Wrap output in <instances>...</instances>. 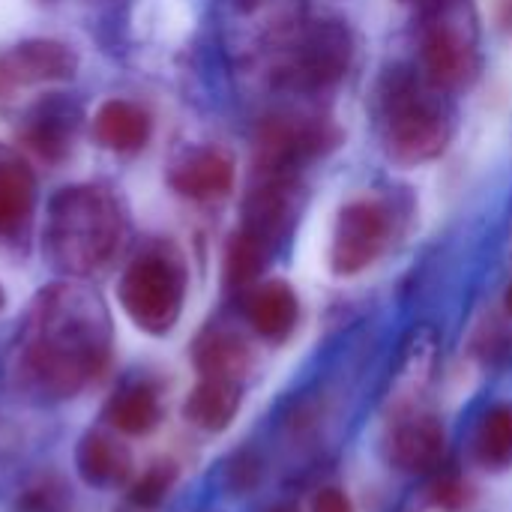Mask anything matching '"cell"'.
Segmentation results:
<instances>
[{"mask_svg": "<svg viewBox=\"0 0 512 512\" xmlns=\"http://www.w3.org/2000/svg\"><path fill=\"white\" fill-rule=\"evenodd\" d=\"M24 369L54 399L78 393L111 360V321L102 300L81 285L45 288L24 327Z\"/></svg>", "mask_w": 512, "mask_h": 512, "instance_id": "1", "label": "cell"}, {"mask_svg": "<svg viewBox=\"0 0 512 512\" xmlns=\"http://www.w3.org/2000/svg\"><path fill=\"white\" fill-rule=\"evenodd\" d=\"M126 210L105 183H78L48 201L42 246L48 261L66 276L105 270L126 243Z\"/></svg>", "mask_w": 512, "mask_h": 512, "instance_id": "2", "label": "cell"}, {"mask_svg": "<svg viewBox=\"0 0 512 512\" xmlns=\"http://www.w3.org/2000/svg\"><path fill=\"white\" fill-rule=\"evenodd\" d=\"M117 297L129 321L150 333L165 336L174 330L186 297V264L180 252L159 240L141 249L123 270Z\"/></svg>", "mask_w": 512, "mask_h": 512, "instance_id": "3", "label": "cell"}, {"mask_svg": "<svg viewBox=\"0 0 512 512\" xmlns=\"http://www.w3.org/2000/svg\"><path fill=\"white\" fill-rule=\"evenodd\" d=\"M384 144L399 165H423L447 150L450 126L441 108L420 90L414 75L396 69L381 93Z\"/></svg>", "mask_w": 512, "mask_h": 512, "instance_id": "4", "label": "cell"}, {"mask_svg": "<svg viewBox=\"0 0 512 512\" xmlns=\"http://www.w3.org/2000/svg\"><path fill=\"white\" fill-rule=\"evenodd\" d=\"M339 129L324 117H267L258 129L255 174L258 177H294V168L312 156H321L339 144Z\"/></svg>", "mask_w": 512, "mask_h": 512, "instance_id": "5", "label": "cell"}, {"mask_svg": "<svg viewBox=\"0 0 512 512\" xmlns=\"http://www.w3.org/2000/svg\"><path fill=\"white\" fill-rule=\"evenodd\" d=\"M390 210L378 198L348 201L333 228L330 267L336 276H357L378 261L390 240Z\"/></svg>", "mask_w": 512, "mask_h": 512, "instance_id": "6", "label": "cell"}, {"mask_svg": "<svg viewBox=\"0 0 512 512\" xmlns=\"http://www.w3.org/2000/svg\"><path fill=\"white\" fill-rule=\"evenodd\" d=\"M351 57L354 39L342 21H312L297 36V45L285 63V78L300 90H324L348 72Z\"/></svg>", "mask_w": 512, "mask_h": 512, "instance_id": "7", "label": "cell"}, {"mask_svg": "<svg viewBox=\"0 0 512 512\" xmlns=\"http://www.w3.org/2000/svg\"><path fill=\"white\" fill-rule=\"evenodd\" d=\"M78 126H81V108L66 96L54 93L48 99H39L27 111L24 123L18 126V144L30 150L36 159L48 165H60L72 153Z\"/></svg>", "mask_w": 512, "mask_h": 512, "instance_id": "8", "label": "cell"}, {"mask_svg": "<svg viewBox=\"0 0 512 512\" xmlns=\"http://www.w3.org/2000/svg\"><path fill=\"white\" fill-rule=\"evenodd\" d=\"M78 69V57L57 39H27L0 57V93L30 84L66 81Z\"/></svg>", "mask_w": 512, "mask_h": 512, "instance_id": "9", "label": "cell"}, {"mask_svg": "<svg viewBox=\"0 0 512 512\" xmlns=\"http://www.w3.org/2000/svg\"><path fill=\"white\" fill-rule=\"evenodd\" d=\"M474 69H477L474 39L450 18L435 21L423 39V72L429 84L438 90H456L474 75Z\"/></svg>", "mask_w": 512, "mask_h": 512, "instance_id": "10", "label": "cell"}, {"mask_svg": "<svg viewBox=\"0 0 512 512\" xmlns=\"http://www.w3.org/2000/svg\"><path fill=\"white\" fill-rule=\"evenodd\" d=\"M237 180V168L234 159L225 150L216 147H195L186 150L180 159H174L171 171H168V186L189 201H222L231 195Z\"/></svg>", "mask_w": 512, "mask_h": 512, "instance_id": "11", "label": "cell"}, {"mask_svg": "<svg viewBox=\"0 0 512 512\" xmlns=\"http://www.w3.org/2000/svg\"><path fill=\"white\" fill-rule=\"evenodd\" d=\"M36 210V174L21 150L0 144V240H15Z\"/></svg>", "mask_w": 512, "mask_h": 512, "instance_id": "12", "label": "cell"}, {"mask_svg": "<svg viewBox=\"0 0 512 512\" xmlns=\"http://www.w3.org/2000/svg\"><path fill=\"white\" fill-rule=\"evenodd\" d=\"M294 177H258L252 192L243 201L240 228L258 234L270 246L285 234L294 213Z\"/></svg>", "mask_w": 512, "mask_h": 512, "instance_id": "13", "label": "cell"}, {"mask_svg": "<svg viewBox=\"0 0 512 512\" xmlns=\"http://www.w3.org/2000/svg\"><path fill=\"white\" fill-rule=\"evenodd\" d=\"M153 135V117L144 105L129 99H105L93 114V138L111 153H138Z\"/></svg>", "mask_w": 512, "mask_h": 512, "instance_id": "14", "label": "cell"}, {"mask_svg": "<svg viewBox=\"0 0 512 512\" xmlns=\"http://www.w3.org/2000/svg\"><path fill=\"white\" fill-rule=\"evenodd\" d=\"M246 318L252 330L270 342H282L291 336L300 318V300L294 288L282 279L261 282L246 297Z\"/></svg>", "mask_w": 512, "mask_h": 512, "instance_id": "15", "label": "cell"}, {"mask_svg": "<svg viewBox=\"0 0 512 512\" xmlns=\"http://www.w3.org/2000/svg\"><path fill=\"white\" fill-rule=\"evenodd\" d=\"M447 432L435 417H417L405 423L390 441V459L411 474H426L444 459Z\"/></svg>", "mask_w": 512, "mask_h": 512, "instance_id": "16", "label": "cell"}, {"mask_svg": "<svg viewBox=\"0 0 512 512\" xmlns=\"http://www.w3.org/2000/svg\"><path fill=\"white\" fill-rule=\"evenodd\" d=\"M192 360L204 378L219 381H240L249 372L252 354L249 345L231 330H207L198 336L192 348Z\"/></svg>", "mask_w": 512, "mask_h": 512, "instance_id": "17", "label": "cell"}, {"mask_svg": "<svg viewBox=\"0 0 512 512\" xmlns=\"http://www.w3.org/2000/svg\"><path fill=\"white\" fill-rule=\"evenodd\" d=\"M240 411V387L237 381L204 378L186 399L183 414L192 426L204 432H222Z\"/></svg>", "mask_w": 512, "mask_h": 512, "instance_id": "18", "label": "cell"}, {"mask_svg": "<svg viewBox=\"0 0 512 512\" xmlns=\"http://www.w3.org/2000/svg\"><path fill=\"white\" fill-rule=\"evenodd\" d=\"M132 471V456L117 438L105 432H87L78 447V474L90 486L123 483Z\"/></svg>", "mask_w": 512, "mask_h": 512, "instance_id": "19", "label": "cell"}, {"mask_svg": "<svg viewBox=\"0 0 512 512\" xmlns=\"http://www.w3.org/2000/svg\"><path fill=\"white\" fill-rule=\"evenodd\" d=\"M105 417L108 423L123 432V435H147L159 426L162 420V402H159V393L138 381V384H129L123 387L105 408Z\"/></svg>", "mask_w": 512, "mask_h": 512, "instance_id": "20", "label": "cell"}, {"mask_svg": "<svg viewBox=\"0 0 512 512\" xmlns=\"http://www.w3.org/2000/svg\"><path fill=\"white\" fill-rule=\"evenodd\" d=\"M270 243L261 240L258 234L246 231V228H237L228 240V249H225V282L231 288H249L258 282V276L264 273L267 267V258H270Z\"/></svg>", "mask_w": 512, "mask_h": 512, "instance_id": "21", "label": "cell"}, {"mask_svg": "<svg viewBox=\"0 0 512 512\" xmlns=\"http://www.w3.org/2000/svg\"><path fill=\"white\" fill-rule=\"evenodd\" d=\"M477 456L486 468L504 471L512 465V405L492 408L477 429Z\"/></svg>", "mask_w": 512, "mask_h": 512, "instance_id": "22", "label": "cell"}, {"mask_svg": "<svg viewBox=\"0 0 512 512\" xmlns=\"http://www.w3.org/2000/svg\"><path fill=\"white\" fill-rule=\"evenodd\" d=\"M174 480H177V468H174L171 462H156V465H150V468L132 483L129 501H132L135 507H141V510H153V507H159V504L168 498Z\"/></svg>", "mask_w": 512, "mask_h": 512, "instance_id": "23", "label": "cell"}, {"mask_svg": "<svg viewBox=\"0 0 512 512\" xmlns=\"http://www.w3.org/2000/svg\"><path fill=\"white\" fill-rule=\"evenodd\" d=\"M69 507V489L60 477H42L33 486H27L15 504L18 512H66Z\"/></svg>", "mask_w": 512, "mask_h": 512, "instance_id": "24", "label": "cell"}, {"mask_svg": "<svg viewBox=\"0 0 512 512\" xmlns=\"http://www.w3.org/2000/svg\"><path fill=\"white\" fill-rule=\"evenodd\" d=\"M261 477V468H258V459L252 453H240L231 465H228V486L234 492H249Z\"/></svg>", "mask_w": 512, "mask_h": 512, "instance_id": "25", "label": "cell"}, {"mask_svg": "<svg viewBox=\"0 0 512 512\" xmlns=\"http://www.w3.org/2000/svg\"><path fill=\"white\" fill-rule=\"evenodd\" d=\"M432 501L444 510H459L468 501V486L459 477H441L432 489Z\"/></svg>", "mask_w": 512, "mask_h": 512, "instance_id": "26", "label": "cell"}, {"mask_svg": "<svg viewBox=\"0 0 512 512\" xmlns=\"http://www.w3.org/2000/svg\"><path fill=\"white\" fill-rule=\"evenodd\" d=\"M315 512H354V504L342 489H324L315 498Z\"/></svg>", "mask_w": 512, "mask_h": 512, "instance_id": "27", "label": "cell"}, {"mask_svg": "<svg viewBox=\"0 0 512 512\" xmlns=\"http://www.w3.org/2000/svg\"><path fill=\"white\" fill-rule=\"evenodd\" d=\"M234 3V9H240V12H261V9H267L270 3H276V0H231Z\"/></svg>", "mask_w": 512, "mask_h": 512, "instance_id": "28", "label": "cell"}, {"mask_svg": "<svg viewBox=\"0 0 512 512\" xmlns=\"http://www.w3.org/2000/svg\"><path fill=\"white\" fill-rule=\"evenodd\" d=\"M267 512H300L294 504H279V507H273V510H267Z\"/></svg>", "mask_w": 512, "mask_h": 512, "instance_id": "29", "label": "cell"}, {"mask_svg": "<svg viewBox=\"0 0 512 512\" xmlns=\"http://www.w3.org/2000/svg\"><path fill=\"white\" fill-rule=\"evenodd\" d=\"M504 303H507V312H510V315H512V285H510V288H507V297H504Z\"/></svg>", "mask_w": 512, "mask_h": 512, "instance_id": "30", "label": "cell"}, {"mask_svg": "<svg viewBox=\"0 0 512 512\" xmlns=\"http://www.w3.org/2000/svg\"><path fill=\"white\" fill-rule=\"evenodd\" d=\"M0 309H3V288H0Z\"/></svg>", "mask_w": 512, "mask_h": 512, "instance_id": "31", "label": "cell"}, {"mask_svg": "<svg viewBox=\"0 0 512 512\" xmlns=\"http://www.w3.org/2000/svg\"><path fill=\"white\" fill-rule=\"evenodd\" d=\"M402 3H411V0H402Z\"/></svg>", "mask_w": 512, "mask_h": 512, "instance_id": "32", "label": "cell"}]
</instances>
